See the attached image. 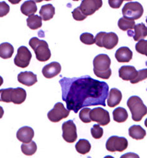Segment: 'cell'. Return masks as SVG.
I'll use <instances>...</instances> for the list:
<instances>
[{"instance_id":"836d02e7","label":"cell","mask_w":147,"mask_h":158,"mask_svg":"<svg viewBox=\"0 0 147 158\" xmlns=\"http://www.w3.org/2000/svg\"><path fill=\"white\" fill-rule=\"evenodd\" d=\"M92 136L96 139H99L103 135V129L100 127L99 125L95 124L91 129Z\"/></svg>"},{"instance_id":"4316f807","label":"cell","mask_w":147,"mask_h":158,"mask_svg":"<svg viewBox=\"0 0 147 158\" xmlns=\"http://www.w3.org/2000/svg\"><path fill=\"white\" fill-rule=\"evenodd\" d=\"M118 27L123 31H128V30H132L135 26V22L133 19H129L125 17L121 18L118 23Z\"/></svg>"},{"instance_id":"8fae6325","label":"cell","mask_w":147,"mask_h":158,"mask_svg":"<svg viewBox=\"0 0 147 158\" xmlns=\"http://www.w3.org/2000/svg\"><path fill=\"white\" fill-rule=\"evenodd\" d=\"M62 129V137L67 143H73L77 140V128L73 121L69 120L63 123Z\"/></svg>"},{"instance_id":"f35d334b","label":"cell","mask_w":147,"mask_h":158,"mask_svg":"<svg viewBox=\"0 0 147 158\" xmlns=\"http://www.w3.org/2000/svg\"><path fill=\"white\" fill-rule=\"evenodd\" d=\"M21 1H22V0H8V2L13 5L18 4Z\"/></svg>"},{"instance_id":"30bf717a","label":"cell","mask_w":147,"mask_h":158,"mask_svg":"<svg viewBox=\"0 0 147 158\" xmlns=\"http://www.w3.org/2000/svg\"><path fill=\"white\" fill-rule=\"evenodd\" d=\"M90 118L92 121L105 126L110 123V116L108 111L101 107H96L90 111Z\"/></svg>"},{"instance_id":"ac0fdd59","label":"cell","mask_w":147,"mask_h":158,"mask_svg":"<svg viewBox=\"0 0 147 158\" xmlns=\"http://www.w3.org/2000/svg\"><path fill=\"white\" fill-rule=\"evenodd\" d=\"M27 98V92L25 89L17 87L13 89L11 92V101L15 104H21L25 102Z\"/></svg>"},{"instance_id":"4dcf8cb0","label":"cell","mask_w":147,"mask_h":158,"mask_svg":"<svg viewBox=\"0 0 147 158\" xmlns=\"http://www.w3.org/2000/svg\"><path fill=\"white\" fill-rule=\"evenodd\" d=\"M11 90H12V88L0 90V102H4L6 103L11 102Z\"/></svg>"},{"instance_id":"ba28073f","label":"cell","mask_w":147,"mask_h":158,"mask_svg":"<svg viewBox=\"0 0 147 158\" xmlns=\"http://www.w3.org/2000/svg\"><path fill=\"white\" fill-rule=\"evenodd\" d=\"M32 57V53L28 48L27 47L22 46L18 48L17 54L14 59V63L17 67L24 69L29 65Z\"/></svg>"},{"instance_id":"277c9868","label":"cell","mask_w":147,"mask_h":158,"mask_svg":"<svg viewBox=\"0 0 147 158\" xmlns=\"http://www.w3.org/2000/svg\"><path fill=\"white\" fill-rule=\"evenodd\" d=\"M127 106L132 113V119L135 122L140 121L147 114V107L143 104L141 98L132 96L127 101Z\"/></svg>"},{"instance_id":"83f0119b","label":"cell","mask_w":147,"mask_h":158,"mask_svg":"<svg viewBox=\"0 0 147 158\" xmlns=\"http://www.w3.org/2000/svg\"><path fill=\"white\" fill-rule=\"evenodd\" d=\"M91 149V145L90 143L86 139H80L76 144V151L81 154H86Z\"/></svg>"},{"instance_id":"2e32d148","label":"cell","mask_w":147,"mask_h":158,"mask_svg":"<svg viewBox=\"0 0 147 158\" xmlns=\"http://www.w3.org/2000/svg\"><path fill=\"white\" fill-rule=\"evenodd\" d=\"M61 65L58 62H53L46 65L42 69V73L47 78H52L58 75L61 72Z\"/></svg>"},{"instance_id":"f6af8a7d","label":"cell","mask_w":147,"mask_h":158,"mask_svg":"<svg viewBox=\"0 0 147 158\" xmlns=\"http://www.w3.org/2000/svg\"><path fill=\"white\" fill-rule=\"evenodd\" d=\"M72 1H74V2H78V1H79V0H72Z\"/></svg>"},{"instance_id":"d6a6232c","label":"cell","mask_w":147,"mask_h":158,"mask_svg":"<svg viewBox=\"0 0 147 158\" xmlns=\"http://www.w3.org/2000/svg\"><path fill=\"white\" fill-rule=\"evenodd\" d=\"M91 110L89 108H84L82 109L79 113V118L82 122L84 123H89L92 121L90 118V111Z\"/></svg>"},{"instance_id":"7dc6e473","label":"cell","mask_w":147,"mask_h":158,"mask_svg":"<svg viewBox=\"0 0 147 158\" xmlns=\"http://www.w3.org/2000/svg\"><path fill=\"white\" fill-rule=\"evenodd\" d=\"M146 23H147V18H146Z\"/></svg>"},{"instance_id":"60d3db41","label":"cell","mask_w":147,"mask_h":158,"mask_svg":"<svg viewBox=\"0 0 147 158\" xmlns=\"http://www.w3.org/2000/svg\"><path fill=\"white\" fill-rule=\"evenodd\" d=\"M3 84V78H2V77L0 76V86H2Z\"/></svg>"},{"instance_id":"e575fe53","label":"cell","mask_w":147,"mask_h":158,"mask_svg":"<svg viewBox=\"0 0 147 158\" xmlns=\"http://www.w3.org/2000/svg\"><path fill=\"white\" fill-rule=\"evenodd\" d=\"M146 78H147V69H142L138 71L137 77L134 79V80L131 81L130 82L133 84H137L142 81L145 80Z\"/></svg>"},{"instance_id":"8d00e7d4","label":"cell","mask_w":147,"mask_h":158,"mask_svg":"<svg viewBox=\"0 0 147 158\" xmlns=\"http://www.w3.org/2000/svg\"><path fill=\"white\" fill-rule=\"evenodd\" d=\"M10 10V6L5 2H0V18L7 15Z\"/></svg>"},{"instance_id":"f1b7e54d","label":"cell","mask_w":147,"mask_h":158,"mask_svg":"<svg viewBox=\"0 0 147 158\" xmlns=\"http://www.w3.org/2000/svg\"><path fill=\"white\" fill-rule=\"evenodd\" d=\"M21 149L25 155L32 156L36 152L37 146L34 141H32L29 143H23L21 146Z\"/></svg>"},{"instance_id":"3957f363","label":"cell","mask_w":147,"mask_h":158,"mask_svg":"<svg viewBox=\"0 0 147 158\" xmlns=\"http://www.w3.org/2000/svg\"><path fill=\"white\" fill-rule=\"evenodd\" d=\"M29 45L33 50L36 58L40 62L49 60L51 57V52L49 45L45 40H41L37 37H33L29 41Z\"/></svg>"},{"instance_id":"cb8c5ba5","label":"cell","mask_w":147,"mask_h":158,"mask_svg":"<svg viewBox=\"0 0 147 158\" xmlns=\"http://www.w3.org/2000/svg\"><path fill=\"white\" fill-rule=\"evenodd\" d=\"M113 115L114 121L119 123L125 122L128 117V114L127 110L121 107H118L115 110H114L113 112Z\"/></svg>"},{"instance_id":"8992f818","label":"cell","mask_w":147,"mask_h":158,"mask_svg":"<svg viewBox=\"0 0 147 158\" xmlns=\"http://www.w3.org/2000/svg\"><path fill=\"white\" fill-rule=\"evenodd\" d=\"M144 12L142 5L138 2H130L125 4L122 9L123 16L129 19H138L141 17Z\"/></svg>"},{"instance_id":"ffe728a7","label":"cell","mask_w":147,"mask_h":158,"mask_svg":"<svg viewBox=\"0 0 147 158\" xmlns=\"http://www.w3.org/2000/svg\"><path fill=\"white\" fill-rule=\"evenodd\" d=\"M55 10L52 4L43 5L40 10V15L44 21H49L55 15Z\"/></svg>"},{"instance_id":"44dd1931","label":"cell","mask_w":147,"mask_h":158,"mask_svg":"<svg viewBox=\"0 0 147 158\" xmlns=\"http://www.w3.org/2000/svg\"><path fill=\"white\" fill-rule=\"evenodd\" d=\"M129 135L136 140H141L145 137L146 133L145 130L138 125L132 126L128 130Z\"/></svg>"},{"instance_id":"e0dca14e","label":"cell","mask_w":147,"mask_h":158,"mask_svg":"<svg viewBox=\"0 0 147 158\" xmlns=\"http://www.w3.org/2000/svg\"><path fill=\"white\" fill-rule=\"evenodd\" d=\"M133 57L132 51L127 47H122L117 50L115 53V58L118 62H129Z\"/></svg>"},{"instance_id":"ab89813d","label":"cell","mask_w":147,"mask_h":158,"mask_svg":"<svg viewBox=\"0 0 147 158\" xmlns=\"http://www.w3.org/2000/svg\"><path fill=\"white\" fill-rule=\"evenodd\" d=\"M4 115V110H3V108L0 106V118H2L3 117Z\"/></svg>"},{"instance_id":"6da1fadb","label":"cell","mask_w":147,"mask_h":158,"mask_svg":"<svg viewBox=\"0 0 147 158\" xmlns=\"http://www.w3.org/2000/svg\"><path fill=\"white\" fill-rule=\"evenodd\" d=\"M59 83L62 87V100L67 109L76 114L85 107L106 106L109 86L105 82L99 81L89 75L79 78H62Z\"/></svg>"},{"instance_id":"d590c367","label":"cell","mask_w":147,"mask_h":158,"mask_svg":"<svg viewBox=\"0 0 147 158\" xmlns=\"http://www.w3.org/2000/svg\"><path fill=\"white\" fill-rule=\"evenodd\" d=\"M72 14L73 18L76 21H83L84 19H85L87 18L86 15H84L82 13L79 7L75 8L72 11Z\"/></svg>"},{"instance_id":"7c38bea8","label":"cell","mask_w":147,"mask_h":158,"mask_svg":"<svg viewBox=\"0 0 147 158\" xmlns=\"http://www.w3.org/2000/svg\"><path fill=\"white\" fill-rule=\"evenodd\" d=\"M102 6V0H82L79 8L86 16L93 15Z\"/></svg>"},{"instance_id":"5b68a950","label":"cell","mask_w":147,"mask_h":158,"mask_svg":"<svg viewBox=\"0 0 147 158\" xmlns=\"http://www.w3.org/2000/svg\"><path fill=\"white\" fill-rule=\"evenodd\" d=\"M94 39L96 45L108 50L114 48L118 45L119 41L118 35L113 32H99L96 35Z\"/></svg>"},{"instance_id":"4fadbf2b","label":"cell","mask_w":147,"mask_h":158,"mask_svg":"<svg viewBox=\"0 0 147 158\" xmlns=\"http://www.w3.org/2000/svg\"><path fill=\"white\" fill-rule=\"evenodd\" d=\"M34 137L33 129L28 126L21 127L16 133L17 139L23 143H30Z\"/></svg>"},{"instance_id":"d6986e66","label":"cell","mask_w":147,"mask_h":158,"mask_svg":"<svg viewBox=\"0 0 147 158\" xmlns=\"http://www.w3.org/2000/svg\"><path fill=\"white\" fill-rule=\"evenodd\" d=\"M122 99V94L120 90L113 88L110 92L108 98V106L110 107H115L119 105Z\"/></svg>"},{"instance_id":"7bdbcfd3","label":"cell","mask_w":147,"mask_h":158,"mask_svg":"<svg viewBox=\"0 0 147 158\" xmlns=\"http://www.w3.org/2000/svg\"><path fill=\"white\" fill-rule=\"evenodd\" d=\"M145 126L147 127V118H146V120L145 121Z\"/></svg>"},{"instance_id":"9c48e42d","label":"cell","mask_w":147,"mask_h":158,"mask_svg":"<svg viewBox=\"0 0 147 158\" xmlns=\"http://www.w3.org/2000/svg\"><path fill=\"white\" fill-rule=\"evenodd\" d=\"M70 113V110H67L64 104L61 102H57L55 104L54 108L48 112L47 117L52 123H58L63 118H67Z\"/></svg>"},{"instance_id":"f546056e","label":"cell","mask_w":147,"mask_h":158,"mask_svg":"<svg viewBox=\"0 0 147 158\" xmlns=\"http://www.w3.org/2000/svg\"><path fill=\"white\" fill-rule=\"evenodd\" d=\"M80 40L86 45H91L95 44V39L93 34L89 33H84L80 36Z\"/></svg>"},{"instance_id":"bcb514c9","label":"cell","mask_w":147,"mask_h":158,"mask_svg":"<svg viewBox=\"0 0 147 158\" xmlns=\"http://www.w3.org/2000/svg\"><path fill=\"white\" fill-rule=\"evenodd\" d=\"M45 1H46V2H49V1H51V0H45Z\"/></svg>"},{"instance_id":"484cf974","label":"cell","mask_w":147,"mask_h":158,"mask_svg":"<svg viewBox=\"0 0 147 158\" xmlns=\"http://www.w3.org/2000/svg\"><path fill=\"white\" fill-rule=\"evenodd\" d=\"M27 26L33 30H37L42 26V19L38 15H31L27 19Z\"/></svg>"},{"instance_id":"5bb4252c","label":"cell","mask_w":147,"mask_h":158,"mask_svg":"<svg viewBox=\"0 0 147 158\" xmlns=\"http://www.w3.org/2000/svg\"><path fill=\"white\" fill-rule=\"evenodd\" d=\"M18 81L22 84L30 87L37 82V76L32 72H22L18 75Z\"/></svg>"},{"instance_id":"52a82bcc","label":"cell","mask_w":147,"mask_h":158,"mask_svg":"<svg viewBox=\"0 0 147 158\" xmlns=\"http://www.w3.org/2000/svg\"><path fill=\"white\" fill-rule=\"evenodd\" d=\"M128 143L127 139L123 137L113 135L108 139L106 148L110 152H123L127 149Z\"/></svg>"},{"instance_id":"603a6c76","label":"cell","mask_w":147,"mask_h":158,"mask_svg":"<svg viewBox=\"0 0 147 158\" xmlns=\"http://www.w3.org/2000/svg\"><path fill=\"white\" fill-rule=\"evenodd\" d=\"M134 30V34L132 36L135 41H139L147 36V27H146L144 23L137 24L135 26Z\"/></svg>"},{"instance_id":"ee69618b","label":"cell","mask_w":147,"mask_h":158,"mask_svg":"<svg viewBox=\"0 0 147 158\" xmlns=\"http://www.w3.org/2000/svg\"><path fill=\"white\" fill-rule=\"evenodd\" d=\"M124 1H127V2H129V1H132V0H124Z\"/></svg>"},{"instance_id":"9a60e30c","label":"cell","mask_w":147,"mask_h":158,"mask_svg":"<svg viewBox=\"0 0 147 158\" xmlns=\"http://www.w3.org/2000/svg\"><path fill=\"white\" fill-rule=\"evenodd\" d=\"M138 71L135 67L124 65L119 69V76L123 81H133L137 77Z\"/></svg>"},{"instance_id":"74e56055","label":"cell","mask_w":147,"mask_h":158,"mask_svg":"<svg viewBox=\"0 0 147 158\" xmlns=\"http://www.w3.org/2000/svg\"><path fill=\"white\" fill-rule=\"evenodd\" d=\"M123 1L124 0H108V3L111 8L117 9L121 7Z\"/></svg>"},{"instance_id":"1f68e13d","label":"cell","mask_w":147,"mask_h":158,"mask_svg":"<svg viewBox=\"0 0 147 158\" xmlns=\"http://www.w3.org/2000/svg\"><path fill=\"white\" fill-rule=\"evenodd\" d=\"M136 51L142 55L147 56V40L143 39L140 40L135 45Z\"/></svg>"},{"instance_id":"d4e9b609","label":"cell","mask_w":147,"mask_h":158,"mask_svg":"<svg viewBox=\"0 0 147 158\" xmlns=\"http://www.w3.org/2000/svg\"><path fill=\"white\" fill-rule=\"evenodd\" d=\"M14 53L13 45L8 42L0 44V57L3 59H8L12 56Z\"/></svg>"},{"instance_id":"b9f144b4","label":"cell","mask_w":147,"mask_h":158,"mask_svg":"<svg viewBox=\"0 0 147 158\" xmlns=\"http://www.w3.org/2000/svg\"><path fill=\"white\" fill-rule=\"evenodd\" d=\"M32 1H33L35 3H41V2H42L44 0H32Z\"/></svg>"},{"instance_id":"7402d4cb","label":"cell","mask_w":147,"mask_h":158,"mask_svg":"<svg viewBox=\"0 0 147 158\" xmlns=\"http://www.w3.org/2000/svg\"><path fill=\"white\" fill-rule=\"evenodd\" d=\"M21 11L25 16H30L34 15L37 11V6L35 2L32 0H28V1L25 2L20 8Z\"/></svg>"},{"instance_id":"7a4b0ae2","label":"cell","mask_w":147,"mask_h":158,"mask_svg":"<svg viewBox=\"0 0 147 158\" xmlns=\"http://www.w3.org/2000/svg\"><path fill=\"white\" fill-rule=\"evenodd\" d=\"M111 64V59L108 55L106 54L97 55L93 60L94 74L99 78L108 79L112 72L110 69Z\"/></svg>"}]
</instances>
